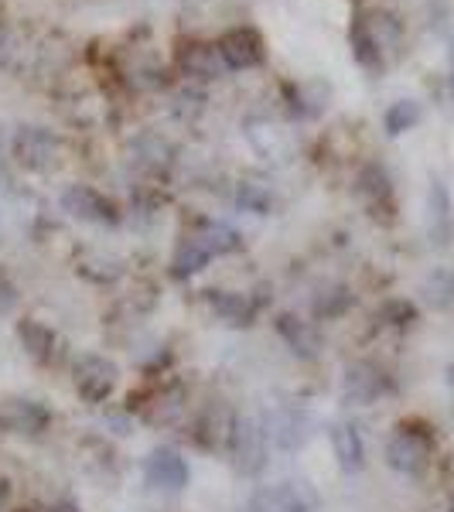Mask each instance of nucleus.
Masks as SVG:
<instances>
[{
    "label": "nucleus",
    "instance_id": "9",
    "mask_svg": "<svg viewBox=\"0 0 454 512\" xmlns=\"http://www.w3.org/2000/svg\"><path fill=\"white\" fill-rule=\"evenodd\" d=\"M219 55L226 62V69H257V65L267 59V48H263V38L257 28H233L226 31L219 41Z\"/></svg>",
    "mask_w": 454,
    "mask_h": 512
},
{
    "label": "nucleus",
    "instance_id": "14",
    "mask_svg": "<svg viewBox=\"0 0 454 512\" xmlns=\"http://www.w3.org/2000/svg\"><path fill=\"white\" fill-rule=\"evenodd\" d=\"M147 482L154 489H164V492H181L188 485V465L178 451L171 448H158L147 458V468H144Z\"/></svg>",
    "mask_w": 454,
    "mask_h": 512
},
{
    "label": "nucleus",
    "instance_id": "28",
    "mask_svg": "<svg viewBox=\"0 0 454 512\" xmlns=\"http://www.w3.org/2000/svg\"><path fill=\"white\" fill-rule=\"evenodd\" d=\"M52 512H82V509H76L72 502H59V506H55Z\"/></svg>",
    "mask_w": 454,
    "mask_h": 512
},
{
    "label": "nucleus",
    "instance_id": "19",
    "mask_svg": "<svg viewBox=\"0 0 454 512\" xmlns=\"http://www.w3.org/2000/svg\"><path fill=\"white\" fill-rule=\"evenodd\" d=\"M277 335L284 338V342L291 345V352L301 355V359H315L318 349H321V338H318L315 328H311L308 321L294 318V315L277 318Z\"/></svg>",
    "mask_w": 454,
    "mask_h": 512
},
{
    "label": "nucleus",
    "instance_id": "7",
    "mask_svg": "<svg viewBox=\"0 0 454 512\" xmlns=\"http://www.w3.org/2000/svg\"><path fill=\"white\" fill-rule=\"evenodd\" d=\"M263 431H267V441H274L280 451H297V448H304V441L311 437V417H308V410L294 407V403H284V407L270 410Z\"/></svg>",
    "mask_w": 454,
    "mask_h": 512
},
{
    "label": "nucleus",
    "instance_id": "23",
    "mask_svg": "<svg viewBox=\"0 0 454 512\" xmlns=\"http://www.w3.org/2000/svg\"><path fill=\"white\" fill-rule=\"evenodd\" d=\"M417 123H420V106L414 99H400V103H393L390 110H386V134L390 137L407 134V130H414Z\"/></svg>",
    "mask_w": 454,
    "mask_h": 512
},
{
    "label": "nucleus",
    "instance_id": "15",
    "mask_svg": "<svg viewBox=\"0 0 454 512\" xmlns=\"http://www.w3.org/2000/svg\"><path fill=\"white\" fill-rule=\"evenodd\" d=\"M349 45H352V55H356V62L366 72L379 76V72L386 69V55H383V48H379L373 28H369L366 11H356V18H352V24H349Z\"/></svg>",
    "mask_w": 454,
    "mask_h": 512
},
{
    "label": "nucleus",
    "instance_id": "16",
    "mask_svg": "<svg viewBox=\"0 0 454 512\" xmlns=\"http://www.w3.org/2000/svg\"><path fill=\"white\" fill-rule=\"evenodd\" d=\"M427 233H431L434 246H448L454 239L451 195L441 181H431V192H427Z\"/></svg>",
    "mask_w": 454,
    "mask_h": 512
},
{
    "label": "nucleus",
    "instance_id": "6",
    "mask_svg": "<svg viewBox=\"0 0 454 512\" xmlns=\"http://www.w3.org/2000/svg\"><path fill=\"white\" fill-rule=\"evenodd\" d=\"M390 393V376L383 373L373 362H352L345 369V379H342V400L349 407H369L376 403L379 396Z\"/></svg>",
    "mask_w": 454,
    "mask_h": 512
},
{
    "label": "nucleus",
    "instance_id": "8",
    "mask_svg": "<svg viewBox=\"0 0 454 512\" xmlns=\"http://www.w3.org/2000/svg\"><path fill=\"white\" fill-rule=\"evenodd\" d=\"M117 379V366L110 359H103V355H82L76 362V390L89 403L110 400V393L117 390Z\"/></svg>",
    "mask_w": 454,
    "mask_h": 512
},
{
    "label": "nucleus",
    "instance_id": "27",
    "mask_svg": "<svg viewBox=\"0 0 454 512\" xmlns=\"http://www.w3.org/2000/svg\"><path fill=\"white\" fill-rule=\"evenodd\" d=\"M14 304V287L7 284V277L0 274V311H7Z\"/></svg>",
    "mask_w": 454,
    "mask_h": 512
},
{
    "label": "nucleus",
    "instance_id": "17",
    "mask_svg": "<svg viewBox=\"0 0 454 512\" xmlns=\"http://www.w3.org/2000/svg\"><path fill=\"white\" fill-rule=\"evenodd\" d=\"M332 448H335V458L342 472H349V475L362 472V465H366V444H362V434L356 424H335Z\"/></svg>",
    "mask_w": 454,
    "mask_h": 512
},
{
    "label": "nucleus",
    "instance_id": "3",
    "mask_svg": "<svg viewBox=\"0 0 454 512\" xmlns=\"http://www.w3.org/2000/svg\"><path fill=\"white\" fill-rule=\"evenodd\" d=\"M14 158L28 171H52L62 161V140L45 127H21L14 134Z\"/></svg>",
    "mask_w": 454,
    "mask_h": 512
},
{
    "label": "nucleus",
    "instance_id": "2",
    "mask_svg": "<svg viewBox=\"0 0 454 512\" xmlns=\"http://www.w3.org/2000/svg\"><path fill=\"white\" fill-rule=\"evenodd\" d=\"M229 454H233V465L239 475L253 478L267 468V431H263V424L257 417H236Z\"/></svg>",
    "mask_w": 454,
    "mask_h": 512
},
{
    "label": "nucleus",
    "instance_id": "5",
    "mask_svg": "<svg viewBox=\"0 0 454 512\" xmlns=\"http://www.w3.org/2000/svg\"><path fill=\"white\" fill-rule=\"evenodd\" d=\"M386 461L400 475H420L431 461V437L417 427H400L386 444Z\"/></svg>",
    "mask_w": 454,
    "mask_h": 512
},
{
    "label": "nucleus",
    "instance_id": "10",
    "mask_svg": "<svg viewBox=\"0 0 454 512\" xmlns=\"http://www.w3.org/2000/svg\"><path fill=\"white\" fill-rule=\"evenodd\" d=\"M175 62L181 76L188 79H219L226 72V62H222L216 41H181Z\"/></svg>",
    "mask_w": 454,
    "mask_h": 512
},
{
    "label": "nucleus",
    "instance_id": "13",
    "mask_svg": "<svg viewBox=\"0 0 454 512\" xmlns=\"http://www.w3.org/2000/svg\"><path fill=\"white\" fill-rule=\"evenodd\" d=\"M356 192H359V198L366 202V209L373 212V216H383V219L393 216V209H396L393 181H390V175H386L383 164H366V168L359 171Z\"/></svg>",
    "mask_w": 454,
    "mask_h": 512
},
{
    "label": "nucleus",
    "instance_id": "31",
    "mask_svg": "<svg viewBox=\"0 0 454 512\" xmlns=\"http://www.w3.org/2000/svg\"><path fill=\"white\" fill-rule=\"evenodd\" d=\"M21 512H38V509H21Z\"/></svg>",
    "mask_w": 454,
    "mask_h": 512
},
{
    "label": "nucleus",
    "instance_id": "24",
    "mask_svg": "<svg viewBox=\"0 0 454 512\" xmlns=\"http://www.w3.org/2000/svg\"><path fill=\"white\" fill-rule=\"evenodd\" d=\"M424 294H427V301H431L434 308H451V304H454V274H451V270L437 267L434 274L427 277Z\"/></svg>",
    "mask_w": 454,
    "mask_h": 512
},
{
    "label": "nucleus",
    "instance_id": "18",
    "mask_svg": "<svg viewBox=\"0 0 454 512\" xmlns=\"http://www.w3.org/2000/svg\"><path fill=\"white\" fill-rule=\"evenodd\" d=\"M18 338H21L24 349H28L31 359H38V362L59 359V335H55L48 325H41L38 318H24L18 325Z\"/></svg>",
    "mask_w": 454,
    "mask_h": 512
},
{
    "label": "nucleus",
    "instance_id": "1",
    "mask_svg": "<svg viewBox=\"0 0 454 512\" xmlns=\"http://www.w3.org/2000/svg\"><path fill=\"white\" fill-rule=\"evenodd\" d=\"M239 250V233L229 229L226 222H202L175 253V277H192L205 270L212 256H226Z\"/></svg>",
    "mask_w": 454,
    "mask_h": 512
},
{
    "label": "nucleus",
    "instance_id": "12",
    "mask_svg": "<svg viewBox=\"0 0 454 512\" xmlns=\"http://www.w3.org/2000/svg\"><path fill=\"white\" fill-rule=\"evenodd\" d=\"M233 431H236L233 410H229L226 403H209L205 414L198 417V424H195V441L202 444L205 451H229Z\"/></svg>",
    "mask_w": 454,
    "mask_h": 512
},
{
    "label": "nucleus",
    "instance_id": "4",
    "mask_svg": "<svg viewBox=\"0 0 454 512\" xmlns=\"http://www.w3.org/2000/svg\"><path fill=\"white\" fill-rule=\"evenodd\" d=\"M318 506V492L301 478H291V482H277L253 495L250 512H318Z\"/></svg>",
    "mask_w": 454,
    "mask_h": 512
},
{
    "label": "nucleus",
    "instance_id": "11",
    "mask_svg": "<svg viewBox=\"0 0 454 512\" xmlns=\"http://www.w3.org/2000/svg\"><path fill=\"white\" fill-rule=\"evenodd\" d=\"M62 205L69 216H76L82 222H96V226H113L117 222V205L89 185H72L62 195Z\"/></svg>",
    "mask_w": 454,
    "mask_h": 512
},
{
    "label": "nucleus",
    "instance_id": "26",
    "mask_svg": "<svg viewBox=\"0 0 454 512\" xmlns=\"http://www.w3.org/2000/svg\"><path fill=\"white\" fill-rule=\"evenodd\" d=\"M352 304V297L345 294V291H335V297H321V301L315 304V311H318V318H338L345 308Z\"/></svg>",
    "mask_w": 454,
    "mask_h": 512
},
{
    "label": "nucleus",
    "instance_id": "22",
    "mask_svg": "<svg viewBox=\"0 0 454 512\" xmlns=\"http://www.w3.org/2000/svg\"><path fill=\"white\" fill-rule=\"evenodd\" d=\"M250 140L267 158H284V154L291 151V137L270 120H250Z\"/></svg>",
    "mask_w": 454,
    "mask_h": 512
},
{
    "label": "nucleus",
    "instance_id": "21",
    "mask_svg": "<svg viewBox=\"0 0 454 512\" xmlns=\"http://www.w3.org/2000/svg\"><path fill=\"white\" fill-rule=\"evenodd\" d=\"M48 420H52V414L35 400H14L11 407H7V424L21 434H41L48 427Z\"/></svg>",
    "mask_w": 454,
    "mask_h": 512
},
{
    "label": "nucleus",
    "instance_id": "30",
    "mask_svg": "<svg viewBox=\"0 0 454 512\" xmlns=\"http://www.w3.org/2000/svg\"><path fill=\"white\" fill-rule=\"evenodd\" d=\"M448 512H454V499H451V506H448Z\"/></svg>",
    "mask_w": 454,
    "mask_h": 512
},
{
    "label": "nucleus",
    "instance_id": "25",
    "mask_svg": "<svg viewBox=\"0 0 454 512\" xmlns=\"http://www.w3.org/2000/svg\"><path fill=\"white\" fill-rule=\"evenodd\" d=\"M236 202H239V209L257 212V216H267L270 205H274V198H270V192L260 185V181H239Z\"/></svg>",
    "mask_w": 454,
    "mask_h": 512
},
{
    "label": "nucleus",
    "instance_id": "20",
    "mask_svg": "<svg viewBox=\"0 0 454 512\" xmlns=\"http://www.w3.org/2000/svg\"><path fill=\"white\" fill-rule=\"evenodd\" d=\"M209 304L216 308V315L229 325H250L257 308L246 294H233V291H209Z\"/></svg>",
    "mask_w": 454,
    "mask_h": 512
},
{
    "label": "nucleus",
    "instance_id": "29",
    "mask_svg": "<svg viewBox=\"0 0 454 512\" xmlns=\"http://www.w3.org/2000/svg\"><path fill=\"white\" fill-rule=\"evenodd\" d=\"M451 96H454V72H451Z\"/></svg>",
    "mask_w": 454,
    "mask_h": 512
}]
</instances>
